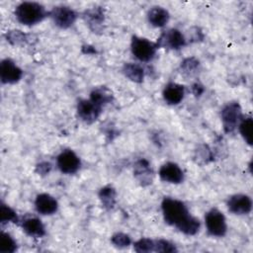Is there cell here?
I'll return each instance as SVG.
<instances>
[{
  "label": "cell",
  "mask_w": 253,
  "mask_h": 253,
  "mask_svg": "<svg viewBox=\"0 0 253 253\" xmlns=\"http://www.w3.org/2000/svg\"><path fill=\"white\" fill-rule=\"evenodd\" d=\"M163 98L170 105L179 104L185 95V87L178 83H168L163 90Z\"/></svg>",
  "instance_id": "obj_15"
},
{
  "label": "cell",
  "mask_w": 253,
  "mask_h": 253,
  "mask_svg": "<svg viewBox=\"0 0 253 253\" xmlns=\"http://www.w3.org/2000/svg\"><path fill=\"white\" fill-rule=\"evenodd\" d=\"M37 169H38V172H39L40 174H46V173H48L49 170H50V164L47 163V162L41 163V164L38 165Z\"/></svg>",
  "instance_id": "obj_29"
},
{
  "label": "cell",
  "mask_w": 253,
  "mask_h": 253,
  "mask_svg": "<svg viewBox=\"0 0 253 253\" xmlns=\"http://www.w3.org/2000/svg\"><path fill=\"white\" fill-rule=\"evenodd\" d=\"M7 39L11 43L17 44L25 40V35L20 31H12L7 34Z\"/></svg>",
  "instance_id": "obj_28"
},
{
  "label": "cell",
  "mask_w": 253,
  "mask_h": 253,
  "mask_svg": "<svg viewBox=\"0 0 253 253\" xmlns=\"http://www.w3.org/2000/svg\"><path fill=\"white\" fill-rule=\"evenodd\" d=\"M169 18H170V16H169L168 11L159 6L152 7L147 13L148 22L153 27H157V28H161V27L165 26L167 24V22L169 21Z\"/></svg>",
  "instance_id": "obj_16"
},
{
  "label": "cell",
  "mask_w": 253,
  "mask_h": 253,
  "mask_svg": "<svg viewBox=\"0 0 253 253\" xmlns=\"http://www.w3.org/2000/svg\"><path fill=\"white\" fill-rule=\"evenodd\" d=\"M49 14L53 23L61 29H67L71 27L77 18L76 12L70 7L66 6L54 7Z\"/></svg>",
  "instance_id": "obj_7"
},
{
  "label": "cell",
  "mask_w": 253,
  "mask_h": 253,
  "mask_svg": "<svg viewBox=\"0 0 253 253\" xmlns=\"http://www.w3.org/2000/svg\"><path fill=\"white\" fill-rule=\"evenodd\" d=\"M159 177L164 182L179 184L184 180V172L178 164L174 162H167L160 167Z\"/></svg>",
  "instance_id": "obj_12"
},
{
  "label": "cell",
  "mask_w": 253,
  "mask_h": 253,
  "mask_svg": "<svg viewBox=\"0 0 253 253\" xmlns=\"http://www.w3.org/2000/svg\"><path fill=\"white\" fill-rule=\"evenodd\" d=\"M89 99L100 108H103L113 100V93L107 87H97L91 92Z\"/></svg>",
  "instance_id": "obj_17"
},
{
  "label": "cell",
  "mask_w": 253,
  "mask_h": 253,
  "mask_svg": "<svg viewBox=\"0 0 253 253\" xmlns=\"http://www.w3.org/2000/svg\"><path fill=\"white\" fill-rule=\"evenodd\" d=\"M205 223L208 232L215 237H222L227 231L226 219L223 213L217 209H211L205 216Z\"/></svg>",
  "instance_id": "obj_3"
},
{
  "label": "cell",
  "mask_w": 253,
  "mask_h": 253,
  "mask_svg": "<svg viewBox=\"0 0 253 253\" xmlns=\"http://www.w3.org/2000/svg\"><path fill=\"white\" fill-rule=\"evenodd\" d=\"M252 126L253 121L251 117L242 118L238 125L240 134L249 145H252Z\"/></svg>",
  "instance_id": "obj_19"
},
{
  "label": "cell",
  "mask_w": 253,
  "mask_h": 253,
  "mask_svg": "<svg viewBox=\"0 0 253 253\" xmlns=\"http://www.w3.org/2000/svg\"><path fill=\"white\" fill-rule=\"evenodd\" d=\"M228 211L234 214H248L252 210V200L244 194H236L227 200Z\"/></svg>",
  "instance_id": "obj_10"
},
{
  "label": "cell",
  "mask_w": 253,
  "mask_h": 253,
  "mask_svg": "<svg viewBox=\"0 0 253 253\" xmlns=\"http://www.w3.org/2000/svg\"><path fill=\"white\" fill-rule=\"evenodd\" d=\"M112 243L117 246V247H120V248H123V247H127L128 245H130L131 243V240H130V237L125 233H116L113 235L112 237Z\"/></svg>",
  "instance_id": "obj_26"
},
{
  "label": "cell",
  "mask_w": 253,
  "mask_h": 253,
  "mask_svg": "<svg viewBox=\"0 0 253 253\" xmlns=\"http://www.w3.org/2000/svg\"><path fill=\"white\" fill-rule=\"evenodd\" d=\"M0 221L2 224L7 222H18V216L15 211L4 203H2L0 207Z\"/></svg>",
  "instance_id": "obj_22"
},
{
  "label": "cell",
  "mask_w": 253,
  "mask_h": 253,
  "mask_svg": "<svg viewBox=\"0 0 253 253\" xmlns=\"http://www.w3.org/2000/svg\"><path fill=\"white\" fill-rule=\"evenodd\" d=\"M35 207L39 213L43 215H50L57 211L58 204L55 198H53L49 194L42 193L37 196L35 201Z\"/></svg>",
  "instance_id": "obj_13"
},
{
  "label": "cell",
  "mask_w": 253,
  "mask_h": 253,
  "mask_svg": "<svg viewBox=\"0 0 253 253\" xmlns=\"http://www.w3.org/2000/svg\"><path fill=\"white\" fill-rule=\"evenodd\" d=\"M241 119V108L237 102L228 103L221 111V121L226 132H232L238 126Z\"/></svg>",
  "instance_id": "obj_5"
},
{
  "label": "cell",
  "mask_w": 253,
  "mask_h": 253,
  "mask_svg": "<svg viewBox=\"0 0 253 253\" xmlns=\"http://www.w3.org/2000/svg\"><path fill=\"white\" fill-rule=\"evenodd\" d=\"M186 44V39L184 35L177 29H170L164 32L158 39L157 47H167L171 49H179Z\"/></svg>",
  "instance_id": "obj_9"
},
{
  "label": "cell",
  "mask_w": 253,
  "mask_h": 253,
  "mask_svg": "<svg viewBox=\"0 0 253 253\" xmlns=\"http://www.w3.org/2000/svg\"><path fill=\"white\" fill-rule=\"evenodd\" d=\"M123 72L133 82H141L144 77L143 68L136 63H126L124 65Z\"/></svg>",
  "instance_id": "obj_18"
},
{
  "label": "cell",
  "mask_w": 253,
  "mask_h": 253,
  "mask_svg": "<svg viewBox=\"0 0 253 253\" xmlns=\"http://www.w3.org/2000/svg\"><path fill=\"white\" fill-rule=\"evenodd\" d=\"M161 209L165 221L181 232L187 235H195L199 231L200 220L190 213L187 206L182 201L169 197L164 198Z\"/></svg>",
  "instance_id": "obj_1"
},
{
  "label": "cell",
  "mask_w": 253,
  "mask_h": 253,
  "mask_svg": "<svg viewBox=\"0 0 253 253\" xmlns=\"http://www.w3.org/2000/svg\"><path fill=\"white\" fill-rule=\"evenodd\" d=\"M56 165L58 169L64 174L76 173L81 165L80 158L71 149H65L59 153L56 158Z\"/></svg>",
  "instance_id": "obj_6"
},
{
  "label": "cell",
  "mask_w": 253,
  "mask_h": 253,
  "mask_svg": "<svg viewBox=\"0 0 253 253\" xmlns=\"http://www.w3.org/2000/svg\"><path fill=\"white\" fill-rule=\"evenodd\" d=\"M133 248L136 252H151L154 251V240L150 238H140L133 244Z\"/></svg>",
  "instance_id": "obj_24"
},
{
  "label": "cell",
  "mask_w": 253,
  "mask_h": 253,
  "mask_svg": "<svg viewBox=\"0 0 253 253\" xmlns=\"http://www.w3.org/2000/svg\"><path fill=\"white\" fill-rule=\"evenodd\" d=\"M23 76L22 69L10 58H5L0 63V78L4 84H14Z\"/></svg>",
  "instance_id": "obj_8"
},
{
  "label": "cell",
  "mask_w": 253,
  "mask_h": 253,
  "mask_svg": "<svg viewBox=\"0 0 253 253\" xmlns=\"http://www.w3.org/2000/svg\"><path fill=\"white\" fill-rule=\"evenodd\" d=\"M135 176H137L140 180V182H147L149 183L151 181L150 179V174H151V170L149 167V164L146 160H139L136 165H135V171H134Z\"/></svg>",
  "instance_id": "obj_20"
},
{
  "label": "cell",
  "mask_w": 253,
  "mask_h": 253,
  "mask_svg": "<svg viewBox=\"0 0 253 253\" xmlns=\"http://www.w3.org/2000/svg\"><path fill=\"white\" fill-rule=\"evenodd\" d=\"M16 250H17V243L15 239L9 233L2 232L0 237V252L13 253Z\"/></svg>",
  "instance_id": "obj_21"
},
{
  "label": "cell",
  "mask_w": 253,
  "mask_h": 253,
  "mask_svg": "<svg viewBox=\"0 0 253 253\" xmlns=\"http://www.w3.org/2000/svg\"><path fill=\"white\" fill-rule=\"evenodd\" d=\"M23 230L31 237L41 238L45 234V228L42 220L36 216H28L22 220Z\"/></svg>",
  "instance_id": "obj_14"
},
{
  "label": "cell",
  "mask_w": 253,
  "mask_h": 253,
  "mask_svg": "<svg viewBox=\"0 0 253 253\" xmlns=\"http://www.w3.org/2000/svg\"><path fill=\"white\" fill-rule=\"evenodd\" d=\"M101 111L102 108L97 106L90 99L80 100L77 105V114L79 118L87 124H92L95 122L100 116Z\"/></svg>",
  "instance_id": "obj_11"
},
{
  "label": "cell",
  "mask_w": 253,
  "mask_h": 253,
  "mask_svg": "<svg viewBox=\"0 0 253 253\" xmlns=\"http://www.w3.org/2000/svg\"><path fill=\"white\" fill-rule=\"evenodd\" d=\"M156 43L140 37H132L131 40V52L140 61H150L156 53Z\"/></svg>",
  "instance_id": "obj_4"
},
{
  "label": "cell",
  "mask_w": 253,
  "mask_h": 253,
  "mask_svg": "<svg viewBox=\"0 0 253 253\" xmlns=\"http://www.w3.org/2000/svg\"><path fill=\"white\" fill-rule=\"evenodd\" d=\"M99 197L102 201V203L107 208H113L115 205L116 200V192L112 187H104L101 189Z\"/></svg>",
  "instance_id": "obj_23"
},
{
  "label": "cell",
  "mask_w": 253,
  "mask_h": 253,
  "mask_svg": "<svg viewBox=\"0 0 253 253\" xmlns=\"http://www.w3.org/2000/svg\"><path fill=\"white\" fill-rule=\"evenodd\" d=\"M47 15L45 8L37 2H23L17 6L15 16L21 24L32 26L42 22Z\"/></svg>",
  "instance_id": "obj_2"
},
{
  "label": "cell",
  "mask_w": 253,
  "mask_h": 253,
  "mask_svg": "<svg viewBox=\"0 0 253 253\" xmlns=\"http://www.w3.org/2000/svg\"><path fill=\"white\" fill-rule=\"evenodd\" d=\"M154 251L156 252H175L177 251L175 245L168 240L158 239L154 240Z\"/></svg>",
  "instance_id": "obj_25"
},
{
  "label": "cell",
  "mask_w": 253,
  "mask_h": 253,
  "mask_svg": "<svg viewBox=\"0 0 253 253\" xmlns=\"http://www.w3.org/2000/svg\"><path fill=\"white\" fill-rule=\"evenodd\" d=\"M86 20H89V25L99 26L103 21V13L99 9H92L86 12Z\"/></svg>",
  "instance_id": "obj_27"
}]
</instances>
